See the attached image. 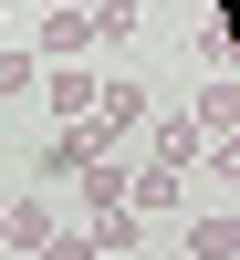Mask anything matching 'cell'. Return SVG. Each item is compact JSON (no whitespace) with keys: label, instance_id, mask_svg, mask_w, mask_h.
<instances>
[{"label":"cell","instance_id":"6da1fadb","mask_svg":"<svg viewBox=\"0 0 240 260\" xmlns=\"http://www.w3.org/2000/svg\"><path fill=\"white\" fill-rule=\"evenodd\" d=\"M84 42H94V11H73V0L32 21V52H42V62H84Z\"/></svg>","mask_w":240,"mask_h":260},{"label":"cell","instance_id":"7a4b0ae2","mask_svg":"<svg viewBox=\"0 0 240 260\" xmlns=\"http://www.w3.org/2000/svg\"><path fill=\"white\" fill-rule=\"evenodd\" d=\"M104 94V73H84V62H52V83H42V104H52V125H84Z\"/></svg>","mask_w":240,"mask_h":260},{"label":"cell","instance_id":"3957f363","mask_svg":"<svg viewBox=\"0 0 240 260\" xmlns=\"http://www.w3.org/2000/svg\"><path fill=\"white\" fill-rule=\"evenodd\" d=\"M125 208L136 219H167L178 208V167H125Z\"/></svg>","mask_w":240,"mask_h":260},{"label":"cell","instance_id":"277c9868","mask_svg":"<svg viewBox=\"0 0 240 260\" xmlns=\"http://www.w3.org/2000/svg\"><path fill=\"white\" fill-rule=\"evenodd\" d=\"M94 156H104V136H94V125H63V136L42 146V177H84Z\"/></svg>","mask_w":240,"mask_h":260},{"label":"cell","instance_id":"5b68a950","mask_svg":"<svg viewBox=\"0 0 240 260\" xmlns=\"http://www.w3.org/2000/svg\"><path fill=\"white\" fill-rule=\"evenodd\" d=\"M73 198L94 208V219H115V208H125V156H94V167L73 177Z\"/></svg>","mask_w":240,"mask_h":260},{"label":"cell","instance_id":"8992f818","mask_svg":"<svg viewBox=\"0 0 240 260\" xmlns=\"http://www.w3.org/2000/svg\"><path fill=\"white\" fill-rule=\"evenodd\" d=\"M42 240H52V208H42V198L0 208V250H42Z\"/></svg>","mask_w":240,"mask_h":260},{"label":"cell","instance_id":"52a82bcc","mask_svg":"<svg viewBox=\"0 0 240 260\" xmlns=\"http://www.w3.org/2000/svg\"><path fill=\"white\" fill-rule=\"evenodd\" d=\"M230 115H240V83H220V73H209V83H199V115H188V125H199V136H230Z\"/></svg>","mask_w":240,"mask_h":260},{"label":"cell","instance_id":"ba28073f","mask_svg":"<svg viewBox=\"0 0 240 260\" xmlns=\"http://www.w3.org/2000/svg\"><path fill=\"white\" fill-rule=\"evenodd\" d=\"M188 156H209L199 125H188V115H178V125H157V167H188Z\"/></svg>","mask_w":240,"mask_h":260},{"label":"cell","instance_id":"9c48e42d","mask_svg":"<svg viewBox=\"0 0 240 260\" xmlns=\"http://www.w3.org/2000/svg\"><path fill=\"white\" fill-rule=\"evenodd\" d=\"M136 31H146L136 0H104V11H94V42H136Z\"/></svg>","mask_w":240,"mask_h":260},{"label":"cell","instance_id":"30bf717a","mask_svg":"<svg viewBox=\"0 0 240 260\" xmlns=\"http://www.w3.org/2000/svg\"><path fill=\"white\" fill-rule=\"evenodd\" d=\"M188 250H199V260H230V250H240V219H199V229H188Z\"/></svg>","mask_w":240,"mask_h":260},{"label":"cell","instance_id":"8fae6325","mask_svg":"<svg viewBox=\"0 0 240 260\" xmlns=\"http://www.w3.org/2000/svg\"><path fill=\"white\" fill-rule=\"evenodd\" d=\"M146 240V219H136V208H115V219H94V250H136Z\"/></svg>","mask_w":240,"mask_h":260},{"label":"cell","instance_id":"7c38bea8","mask_svg":"<svg viewBox=\"0 0 240 260\" xmlns=\"http://www.w3.org/2000/svg\"><path fill=\"white\" fill-rule=\"evenodd\" d=\"M42 260H104V250H94V229H52V240H42Z\"/></svg>","mask_w":240,"mask_h":260},{"label":"cell","instance_id":"4fadbf2b","mask_svg":"<svg viewBox=\"0 0 240 260\" xmlns=\"http://www.w3.org/2000/svg\"><path fill=\"white\" fill-rule=\"evenodd\" d=\"M0 31H11V11H0Z\"/></svg>","mask_w":240,"mask_h":260},{"label":"cell","instance_id":"5bb4252c","mask_svg":"<svg viewBox=\"0 0 240 260\" xmlns=\"http://www.w3.org/2000/svg\"><path fill=\"white\" fill-rule=\"evenodd\" d=\"M52 11H63V0H52Z\"/></svg>","mask_w":240,"mask_h":260}]
</instances>
